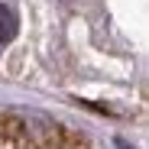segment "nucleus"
<instances>
[{
  "label": "nucleus",
  "instance_id": "f257e3e1",
  "mask_svg": "<svg viewBox=\"0 0 149 149\" xmlns=\"http://www.w3.org/2000/svg\"><path fill=\"white\" fill-rule=\"evenodd\" d=\"M16 29H19L16 13H13L7 3H0V42H10V39L16 36Z\"/></svg>",
  "mask_w": 149,
  "mask_h": 149
}]
</instances>
